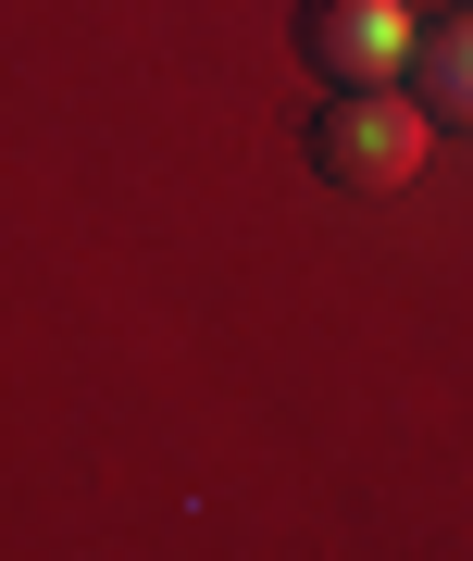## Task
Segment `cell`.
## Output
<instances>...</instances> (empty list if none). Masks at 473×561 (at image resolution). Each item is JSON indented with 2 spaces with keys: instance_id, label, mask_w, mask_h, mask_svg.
<instances>
[{
  "instance_id": "6da1fadb",
  "label": "cell",
  "mask_w": 473,
  "mask_h": 561,
  "mask_svg": "<svg viewBox=\"0 0 473 561\" xmlns=\"http://www.w3.org/2000/svg\"><path fill=\"white\" fill-rule=\"evenodd\" d=\"M424 150H436V113L412 88H336L312 113V175L349 187V201H399L424 175Z\"/></svg>"
},
{
  "instance_id": "3957f363",
  "label": "cell",
  "mask_w": 473,
  "mask_h": 561,
  "mask_svg": "<svg viewBox=\"0 0 473 561\" xmlns=\"http://www.w3.org/2000/svg\"><path fill=\"white\" fill-rule=\"evenodd\" d=\"M412 101H424L436 125H473V13L424 25V50H412Z\"/></svg>"
},
{
  "instance_id": "7a4b0ae2",
  "label": "cell",
  "mask_w": 473,
  "mask_h": 561,
  "mask_svg": "<svg viewBox=\"0 0 473 561\" xmlns=\"http://www.w3.org/2000/svg\"><path fill=\"white\" fill-rule=\"evenodd\" d=\"M412 0H299V62L324 88H412Z\"/></svg>"
}]
</instances>
